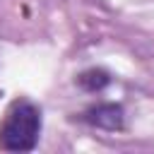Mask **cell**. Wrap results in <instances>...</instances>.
Masks as SVG:
<instances>
[{
    "mask_svg": "<svg viewBox=\"0 0 154 154\" xmlns=\"http://www.w3.org/2000/svg\"><path fill=\"white\" fill-rule=\"evenodd\" d=\"M41 132V111L29 101H14L0 123V149L31 152Z\"/></svg>",
    "mask_w": 154,
    "mask_h": 154,
    "instance_id": "1",
    "label": "cell"
},
{
    "mask_svg": "<svg viewBox=\"0 0 154 154\" xmlns=\"http://www.w3.org/2000/svg\"><path fill=\"white\" fill-rule=\"evenodd\" d=\"M123 106L118 103H99L94 108H89L82 120L94 125V128H101V130H120L123 128Z\"/></svg>",
    "mask_w": 154,
    "mask_h": 154,
    "instance_id": "2",
    "label": "cell"
},
{
    "mask_svg": "<svg viewBox=\"0 0 154 154\" xmlns=\"http://www.w3.org/2000/svg\"><path fill=\"white\" fill-rule=\"evenodd\" d=\"M77 82H79V87L87 89V91H99V89H103V87L111 82V77H108V72H103V70H87V72H82V75L77 77Z\"/></svg>",
    "mask_w": 154,
    "mask_h": 154,
    "instance_id": "3",
    "label": "cell"
}]
</instances>
